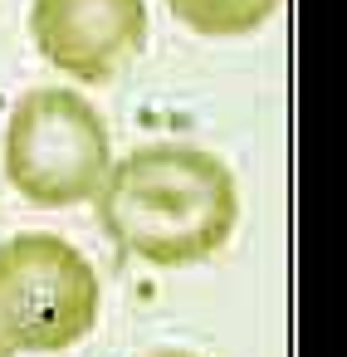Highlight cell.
<instances>
[{
	"label": "cell",
	"mask_w": 347,
	"mask_h": 357,
	"mask_svg": "<svg viewBox=\"0 0 347 357\" xmlns=\"http://www.w3.org/2000/svg\"><path fill=\"white\" fill-rule=\"evenodd\" d=\"M98 220L108 240L157 269L206 264L240 220L235 172L186 142H147L108 167L98 186Z\"/></svg>",
	"instance_id": "6da1fadb"
},
{
	"label": "cell",
	"mask_w": 347,
	"mask_h": 357,
	"mask_svg": "<svg viewBox=\"0 0 347 357\" xmlns=\"http://www.w3.org/2000/svg\"><path fill=\"white\" fill-rule=\"evenodd\" d=\"M0 167L30 206L45 211L84 206L98 196L113 167L108 123L74 89H30L10 108Z\"/></svg>",
	"instance_id": "7a4b0ae2"
},
{
	"label": "cell",
	"mask_w": 347,
	"mask_h": 357,
	"mask_svg": "<svg viewBox=\"0 0 347 357\" xmlns=\"http://www.w3.org/2000/svg\"><path fill=\"white\" fill-rule=\"evenodd\" d=\"M103 308L98 274L64 235L25 230L0 245V328L15 352H64L93 333Z\"/></svg>",
	"instance_id": "3957f363"
},
{
	"label": "cell",
	"mask_w": 347,
	"mask_h": 357,
	"mask_svg": "<svg viewBox=\"0 0 347 357\" xmlns=\"http://www.w3.org/2000/svg\"><path fill=\"white\" fill-rule=\"evenodd\" d=\"M35 50L79 84H108L147 45V0H30Z\"/></svg>",
	"instance_id": "277c9868"
},
{
	"label": "cell",
	"mask_w": 347,
	"mask_h": 357,
	"mask_svg": "<svg viewBox=\"0 0 347 357\" xmlns=\"http://www.w3.org/2000/svg\"><path fill=\"white\" fill-rule=\"evenodd\" d=\"M284 0H167V10L210 40H230V35H254Z\"/></svg>",
	"instance_id": "5b68a950"
},
{
	"label": "cell",
	"mask_w": 347,
	"mask_h": 357,
	"mask_svg": "<svg viewBox=\"0 0 347 357\" xmlns=\"http://www.w3.org/2000/svg\"><path fill=\"white\" fill-rule=\"evenodd\" d=\"M142 357H201V352H191V347H157V352H142Z\"/></svg>",
	"instance_id": "8992f818"
},
{
	"label": "cell",
	"mask_w": 347,
	"mask_h": 357,
	"mask_svg": "<svg viewBox=\"0 0 347 357\" xmlns=\"http://www.w3.org/2000/svg\"><path fill=\"white\" fill-rule=\"evenodd\" d=\"M10 352H15V342L6 337V328H0V357H10Z\"/></svg>",
	"instance_id": "52a82bcc"
}]
</instances>
